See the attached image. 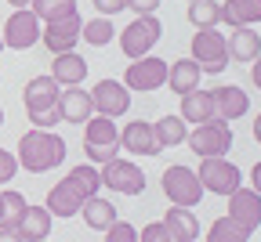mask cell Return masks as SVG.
<instances>
[{
	"mask_svg": "<svg viewBox=\"0 0 261 242\" xmlns=\"http://www.w3.org/2000/svg\"><path fill=\"white\" fill-rule=\"evenodd\" d=\"M18 166L22 170H29V174H47V170H55V166H62V159H65V141L58 134H51V130H25L22 137H18Z\"/></svg>",
	"mask_w": 261,
	"mask_h": 242,
	"instance_id": "1",
	"label": "cell"
},
{
	"mask_svg": "<svg viewBox=\"0 0 261 242\" xmlns=\"http://www.w3.org/2000/svg\"><path fill=\"white\" fill-rule=\"evenodd\" d=\"M58 94L62 87L51 80V76H33L25 87H22V105H25V116L37 130H51L58 119Z\"/></svg>",
	"mask_w": 261,
	"mask_h": 242,
	"instance_id": "2",
	"label": "cell"
},
{
	"mask_svg": "<svg viewBox=\"0 0 261 242\" xmlns=\"http://www.w3.org/2000/svg\"><path fill=\"white\" fill-rule=\"evenodd\" d=\"M84 152L98 166L116 159V152H120V127L113 119H106V116H91L84 123Z\"/></svg>",
	"mask_w": 261,
	"mask_h": 242,
	"instance_id": "3",
	"label": "cell"
},
{
	"mask_svg": "<svg viewBox=\"0 0 261 242\" xmlns=\"http://www.w3.org/2000/svg\"><path fill=\"white\" fill-rule=\"evenodd\" d=\"M163 37V25L156 15H135V22H130L123 33H120V51L135 62V58H145Z\"/></svg>",
	"mask_w": 261,
	"mask_h": 242,
	"instance_id": "4",
	"label": "cell"
},
{
	"mask_svg": "<svg viewBox=\"0 0 261 242\" xmlns=\"http://www.w3.org/2000/svg\"><path fill=\"white\" fill-rule=\"evenodd\" d=\"M163 195L171 199V206L192 210V206L203 199V185H200L192 166H167L163 170Z\"/></svg>",
	"mask_w": 261,
	"mask_h": 242,
	"instance_id": "5",
	"label": "cell"
},
{
	"mask_svg": "<svg viewBox=\"0 0 261 242\" xmlns=\"http://www.w3.org/2000/svg\"><path fill=\"white\" fill-rule=\"evenodd\" d=\"M203 192H214V195H232L236 188H243V174L236 163H228L225 156L218 159H200V170H196Z\"/></svg>",
	"mask_w": 261,
	"mask_h": 242,
	"instance_id": "6",
	"label": "cell"
},
{
	"mask_svg": "<svg viewBox=\"0 0 261 242\" xmlns=\"http://www.w3.org/2000/svg\"><path fill=\"white\" fill-rule=\"evenodd\" d=\"M185 145L200 159H218V156H225L228 148H232V130H228V123H221V119H211V123L196 127L185 137Z\"/></svg>",
	"mask_w": 261,
	"mask_h": 242,
	"instance_id": "7",
	"label": "cell"
},
{
	"mask_svg": "<svg viewBox=\"0 0 261 242\" xmlns=\"http://www.w3.org/2000/svg\"><path fill=\"white\" fill-rule=\"evenodd\" d=\"M127 90H135V94H149V90H160L163 83H167V62L163 58H152V54H145V58H135L127 65V73H123V80H120Z\"/></svg>",
	"mask_w": 261,
	"mask_h": 242,
	"instance_id": "8",
	"label": "cell"
},
{
	"mask_svg": "<svg viewBox=\"0 0 261 242\" xmlns=\"http://www.w3.org/2000/svg\"><path fill=\"white\" fill-rule=\"evenodd\" d=\"M98 177H102V185L109 192H120V195H142L145 192V174L142 166H135L130 159H109L102 163V170H98Z\"/></svg>",
	"mask_w": 261,
	"mask_h": 242,
	"instance_id": "9",
	"label": "cell"
},
{
	"mask_svg": "<svg viewBox=\"0 0 261 242\" xmlns=\"http://www.w3.org/2000/svg\"><path fill=\"white\" fill-rule=\"evenodd\" d=\"M192 62L203 69V73H221L228 69V47H225V37L214 29H196L192 37Z\"/></svg>",
	"mask_w": 261,
	"mask_h": 242,
	"instance_id": "10",
	"label": "cell"
},
{
	"mask_svg": "<svg viewBox=\"0 0 261 242\" xmlns=\"http://www.w3.org/2000/svg\"><path fill=\"white\" fill-rule=\"evenodd\" d=\"M91 101H94V116L106 119H120L130 109V90L120 80H98L91 87Z\"/></svg>",
	"mask_w": 261,
	"mask_h": 242,
	"instance_id": "11",
	"label": "cell"
},
{
	"mask_svg": "<svg viewBox=\"0 0 261 242\" xmlns=\"http://www.w3.org/2000/svg\"><path fill=\"white\" fill-rule=\"evenodd\" d=\"M40 29H44V22L33 15L29 8H18L11 18H8V25H4V47H11V51H29L33 44H40Z\"/></svg>",
	"mask_w": 261,
	"mask_h": 242,
	"instance_id": "12",
	"label": "cell"
},
{
	"mask_svg": "<svg viewBox=\"0 0 261 242\" xmlns=\"http://www.w3.org/2000/svg\"><path fill=\"white\" fill-rule=\"evenodd\" d=\"M84 33V18L73 15V18H62V22H47L40 29V44L51 51V54H65V51H76V40Z\"/></svg>",
	"mask_w": 261,
	"mask_h": 242,
	"instance_id": "13",
	"label": "cell"
},
{
	"mask_svg": "<svg viewBox=\"0 0 261 242\" xmlns=\"http://www.w3.org/2000/svg\"><path fill=\"white\" fill-rule=\"evenodd\" d=\"M228 217H232L243 231H257L261 228V195L254 188H236L228 195Z\"/></svg>",
	"mask_w": 261,
	"mask_h": 242,
	"instance_id": "14",
	"label": "cell"
},
{
	"mask_svg": "<svg viewBox=\"0 0 261 242\" xmlns=\"http://www.w3.org/2000/svg\"><path fill=\"white\" fill-rule=\"evenodd\" d=\"M211 94H214V116H218L221 123L243 119V116L250 112V98H247V90H243V87H236V83L214 87Z\"/></svg>",
	"mask_w": 261,
	"mask_h": 242,
	"instance_id": "15",
	"label": "cell"
},
{
	"mask_svg": "<svg viewBox=\"0 0 261 242\" xmlns=\"http://www.w3.org/2000/svg\"><path fill=\"white\" fill-rule=\"evenodd\" d=\"M91 116H94L91 90H84V87H62V94H58V119L62 123H87Z\"/></svg>",
	"mask_w": 261,
	"mask_h": 242,
	"instance_id": "16",
	"label": "cell"
},
{
	"mask_svg": "<svg viewBox=\"0 0 261 242\" xmlns=\"http://www.w3.org/2000/svg\"><path fill=\"white\" fill-rule=\"evenodd\" d=\"M120 152H135V156H156L160 145H156V134H152V123L149 119H135L120 130Z\"/></svg>",
	"mask_w": 261,
	"mask_h": 242,
	"instance_id": "17",
	"label": "cell"
},
{
	"mask_svg": "<svg viewBox=\"0 0 261 242\" xmlns=\"http://www.w3.org/2000/svg\"><path fill=\"white\" fill-rule=\"evenodd\" d=\"M58 87H80L87 80V62L76 54V51H65V54H55L51 62V73H47Z\"/></svg>",
	"mask_w": 261,
	"mask_h": 242,
	"instance_id": "18",
	"label": "cell"
},
{
	"mask_svg": "<svg viewBox=\"0 0 261 242\" xmlns=\"http://www.w3.org/2000/svg\"><path fill=\"white\" fill-rule=\"evenodd\" d=\"M225 47H228V62H243V65H250V62L261 54V33H254V25L232 29V33L225 37Z\"/></svg>",
	"mask_w": 261,
	"mask_h": 242,
	"instance_id": "19",
	"label": "cell"
},
{
	"mask_svg": "<svg viewBox=\"0 0 261 242\" xmlns=\"http://www.w3.org/2000/svg\"><path fill=\"white\" fill-rule=\"evenodd\" d=\"M51 221H55V217L47 214V206H25V214H22L15 235H18L22 242H44V238L51 235Z\"/></svg>",
	"mask_w": 261,
	"mask_h": 242,
	"instance_id": "20",
	"label": "cell"
},
{
	"mask_svg": "<svg viewBox=\"0 0 261 242\" xmlns=\"http://www.w3.org/2000/svg\"><path fill=\"white\" fill-rule=\"evenodd\" d=\"M200 76H203V69L196 65L192 58H181V62H171L167 65V87L178 98H185V94H192L196 87H200Z\"/></svg>",
	"mask_w": 261,
	"mask_h": 242,
	"instance_id": "21",
	"label": "cell"
},
{
	"mask_svg": "<svg viewBox=\"0 0 261 242\" xmlns=\"http://www.w3.org/2000/svg\"><path fill=\"white\" fill-rule=\"evenodd\" d=\"M178 116H181L185 123H196V127H200V123H211V119H218V116H214V94L196 87L192 94H185V98H181Z\"/></svg>",
	"mask_w": 261,
	"mask_h": 242,
	"instance_id": "22",
	"label": "cell"
},
{
	"mask_svg": "<svg viewBox=\"0 0 261 242\" xmlns=\"http://www.w3.org/2000/svg\"><path fill=\"white\" fill-rule=\"evenodd\" d=\"M218 22H225L228 29H243V25L261 22V0H225Z\"/></svg>",
	"mask_w": 261,
	"mask_h": 242,
	"instance_id": "23",
	"label": "cell"
},
{
	"mask_svg": "<svg viewBox=\"0 0 261 242\" xmlns=\"http://www.w3.org/2000/svg\"><path fill=\"white\" fill-rule=\"evenodd\" d=\"M80 217H84V224H87V228H94V231H106L109 224H116V221H120L116 206H113L109 199H102V195H91V199H84V206H80Z\"/></svg>",
	"mask_w": 261,
	"mask_h": 242,
	"instance_id": "24",
	"label": "cell"
},
{
	"mask_svg": "<svg viewBox=\"0 0 261 242\" xmlns=\"http://www.w3.org/2000/svg\"><path fill=\"white\" fill-rule=\"evenodd\" d=\"M163 224L174 235V242H196L200 238V221H196V214L185 210V206H171V210L163 214Z\"/></svg>",
	"mask_w": 261,
	"mask_h": 242,
	"instance_id": "25",
	"label": "cell"
},
{
	"mask_svg": "<svg viewBox=\"0 0 261 242\" xmlns=\"http://www.w3.org/2000/svg\"><path fill=\"white\" fill-rule=\"evenodd\" d=\"M62 181H65V188H69L80 202L91 199V195H98V188H102V177H98V170H94L91 163H87V166H73Z\"/></svg>",
	"mask_w": 261,
	"mask_h": 242,
	"instance_id": "26",
	"label": "cell"
},
{
	"mask_svg": "<svg viewBox=\"0 0 261 242\" xmlns=\"http://www.w3.org/2000/svg\"><path fill=\"white\" fill-rule=\"evenodd\" d=\"M152 134H156V145H160V152H163V148L185 145L189 127H185V119H181V116H163V119H156V123H152Z\"/></svg>",
	"mask_w": 261,
	"mask_h": 242,
	"instance_id": "27",
	"label": "cell"
},
{
	"mask_svg": "<svg viewBox=\"0 0 261 242\" xmlns=\"http://www.w3.org/2000/svg\"><path fill=\"white\" fill-rule=\"evenodd\" d=\"M44 206H47V214H51V217H76L84 202H80L69 188H65V181H58V185L47 192V202H44Z\"/></svg>",
	"mask_w": 261,
	"mask_h": 242,
	"instance_id": "28",
	"label": "cell"
},
{
	"mask_svg": "<svg viewBox=\"0 0 261 242\" xmlns=\"http://www.w3.org/2000/svg\"><path fill=\"white\" fill-rule=\"evenodd\" d=\"M29 11L37 15L44 25H47V22H62V18L80 15V11H76V0H33Z\"/></svg>",
	"mask_w": 261,
	"mask_h": 242,
	"instance_id": "29",
	"label": "cell"
},
{
	"mask_svg": "<svg viewBox=\"0 0 261 242\" xmlns=\"http://www.w3.org/2000/svg\"><path fill=\"white\" fill-rule=\"evenodd\" d=\"M207 242H250V231H243L232 217H218L214 224H211V231H207Z\"/></svg>",
	"mask_w": 261,
	"mask_h": 242,
	"instance_id": "30",
	"label": "cell"
},
{
	"mask_svg": "<svg viewBox=\"0 0 261 242\" xmlns=\"http://www.w3.org/2000/svg\"><path fill=\"white\" fill-rule=\"evenodd\" d=\"M0 199H4V217H0V228L15 231L29 202H25V195H22V192H11V188H8V192H0Z\"/></svg>",
	"mask_w": 261,
	"mask_h": 242,
	"instance_id": "31",
	"label": "cell"
},
{
	"mask_svg": "<svg viewBox=\"0 0 261 242\" xmlns=\"http://www.w3.org/2000/svg\"><path fill=\"white\" fill-rule=\"evenodd\" d=\"M221 18V4H214V0H196V4H189V22L196 29H214Z\"/></svg>",
	"mask_w": 261,
	"mask_h": 242,
	"instance_id": "32",
	"label": "cell"
},
{
	"mask_svg": "<svg viewBox=\"0 0 261 242\" xmlns=\"http://www.w3.org/2000/svg\"><path fill=\"white\" fill-rule=\"evenodd\" d=\"M116 37V29H113V22L109 18H91V22H84V33H80V40H87L91 47H106L109 40Z\"/></svg>",
	"mask_w": 261,
	"mask_h": 242,
	"instance_id": "33",
	"label": "cell"
},
{
	"mask_svg": "<svg viewBox=\"0 0 261 242\" xmlns=\"http://www.w3.org/2000/svg\"><path fill=\"white\" fill-rule=\"evenodd\" d=\"M106 242H138V231H135V224L116 221V224L106 228Z\"/></svg>",
	"mask_w": 261,
	"mask_h": 242,
	"instance_id": "34",
	"label": "cell"
},
{
	"mask_svg": "<svg viewBox=\"0 0 261 242\" xmlns=\"http://www.w3.org/2000/svg\"><path fill=\"white\" fill-rule=\"evenodd\" d=\"M138 242H174V235L167 231V224H163V221H152V224H145V228L138 231Z\"/></svg>",
	"mask_w": 261,
	"mask_h": 242,
	"instance_id": "35",
	"label": "cell"
},
{
	"mask_svg": "<svg viewBox=\"0 0 261 242\" xmlns=\"http://www.w3.org/2000/svg\"><path fill=\"white\" fill-rule=\"evenodd\" d=\"M15 174H18V159H15V152L0 148V185H8Z\"/></svg>",
	"mask_w": 261,
	"mask_h": 242,
	"instance_id": "36",
	"label": "cell"
},
{
	"mask_svg": "<svg viewBox=\"0 0 261 242\" xmlns=\"http://www.w3.org/2000/svg\"><path fill=\"white\" fill-rule=\"evenodd\" d=\"M123 8H130L135 15H156L160 0H123Z\"/></svg>",
	"mask_w": 261,
	"mask_h": 242,
	"instance_id": "37",
	"label": "cell"
},
{
	"mask_svg": "<svg viewBox=\"0 0 261 242\" xmlns=\"http://www.w3.org/2000/svg\"><path fill=\"white\" fill-rule=\"evenodd\" d=\"M94 8H98V15H102V18H113V15L127 11V8H123V0H94Z\"/></svg>",
	"mask_w": 261,
	"mask_h": 242,
	"instance_id": "38",
	"label": "cell"
},
{
	"mask_svg": "<svg viewBox=\"0 0 261 242\" xmlns=\"http://www.w3.org/2000/svg\"><path fill=\"white\" fill-rule=\"evenodd\" d=\"M250 80H254V87L261 90V54H257V58L250 62Z\"/></svg>",
	"mask_w": 261,
	"mask_h": 242,
	"instance_id": "39",
	"label": "cell"
},
{
	"mask_svg": "<svg viewBox=\"0 0 261 242\" xmlns=\"http://www.w3.org/2000/svg\"><path fill=\"white\" fill-rule=\"evenodd\" d=\"M250 188L261 195V163H254V166H250Z\"/></svg>",
	"mask_w": 261,
	"mask_h": 242,
	"instance_id": "40",
	"label": "cell"
},
{
	"mask_svg": "<svg viewBox=\"0 0 261 242\" xmlns=\"http://www.w3.org/2000/svg\"><path fill=\"white\" fill-rule=\"evenodd\" d=\"M250 134H254V141H257V145H261V112H257V116H254V127H250Z\"/></svg>",
	"mask_w": 261,
	"mask_h": 242,
	"instance_id": "41",
	"label": "cell"
},
{
	"mask_svg": "<svg viewBox=\"0 0 261 242\" xmlns=\"http://www.w3.org/2000/svg\"><path fill=\"white\" fill-rule=\"evenodd\" d=\"M0 242H22L15 231H8V228H0Z\"/></svg>",
	"mask_w": 261,
	"mask_h": 242,
	"instance_id": "42",
	"label": "cell"
},
{
	"mask_svg": "<svg viewBox=\"0 0 261 242\" xmlns=\"http://www.w3.org/2000/svg\"><path fill=\"white\" fill-rule=\"evenodd\" d=\"M8 4H11V8L18 11V8H29V4H33V0H8Z\"/></svg>",
	"mask_w": 261,
	"mask_h": 242,
	"instance_id": "43",
	"label": "cell"
},
{
	"mask_svg": "<svg viewBox=\"0 0 261 242\" xmlns=\"http://www.w3.org/2000/svg\"><path fill=\"white\" fill-rule=\"evenodd\" d=\"M0 217H4V199H0Z\"/></svg>",
	"mask_w": 261,
	"mask_h": 242,
	"instance_id": "44",
	"label": "cell"
},
{
	"mask_svg": "<svg viewBox=\"0 0 261 242\" xmlns=\"http://www.w3.org/2000/svg\"><path fill=\"white\" fill-rule=\"evenodd\" d=\"M0 127H4V109H0Z\"/></svg>",
	"mask_w": 261,
	"mask_h": 242,
	"instance_id": "45",
	"label": "cell"
},
{
	"mask_svg": "<svg viewBox=\"0 0 261 242\" xmlns=\"http://www.w3.org/2000/svg\"><path fill=\"white\" fill-rule=\"evenodd\" d=\"M0 51H4V37H0Z\"/></svg>",
	"mask_w": 261,
	"mask_h": 242,
	"instance_id": "46",
	"label": "cell"
},
{
	"mask_svg": "<svg viewBox=\"0 0 261 242\" xmlns=\"http://www.w3.org/2000/svg\"><path fill=\"white\" fill-rule=\"evenodd\" d=\"M189 4H196V0H189Z\"/></svg>",
	"mask_w": 261,
	"mask_h": 242,
	"instance_id": "47",
	"label": "cell"
},
{
	"mask_svg": "<svg viewBox=\"0 0 261 242\" xmlns=\"http://www.w3.org/2000/svg\"><path fill=\"white\" fill-rule=\"evenodd\" d=\"M44 242H47V238H44Z\"/></svg>",
	"mask_w": 261,
	"mask_h": 242,
	"instance_id": "48",
	"label": "cell"
}]
</instances>
